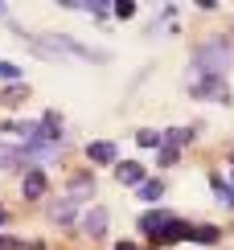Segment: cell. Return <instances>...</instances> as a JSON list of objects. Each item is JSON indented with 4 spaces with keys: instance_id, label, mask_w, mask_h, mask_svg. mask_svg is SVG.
Segmentation results:
<instances>
[{
    "instance_id": "9c48e42d",
    "label": "cell",
    "mask_w": 234,
    "mask_h": 250,
    "mask_svg": "<svg viewBox=\"0 0 234 250\" xmlns=\"http://www.w3.org/2000/svg\"><path fill=\"white\" fill-rule=\"evenodd\" d=\"M136 197H140V201H148V205L161 201V197H164V181H156V176H144V181L136 185Z\"/></svg>"
},
{
    "instance_id": "8992f818",
    "label": "cell",
    "mask_w": 234,
    "mask_h": 250,
    "mask_svg": "<svg viewBox=\"0 0 234 250\" xmlns=\"http://www.w3.org/2000/svg\"><path fill=\"white\" fill-rule=\"evenodd\" d=\"M87 156L94 164H119V148H115L111 140H94V144H87Z\"/></svg>"
},
{
    "instance_id": "7c38bea8",
    "label": "cell",
    "mask_w": 234,
    "mask_h": 250,
    "mask_svg": "<svg viewBox=\"0 0 234 250\" xmlns=\"http://www.w3.org/2000/svg\"><path fill=\"white\" fill-rule=\"evenodd\" d=\"M25 164V148H8V144H0V168L4 172H13Z\"/></svg>"
},
{
    "instance_id": "ac0fdd59",
    "label": "cell",
    "mask_w": 234,
    "mask_h": 250,
    "mask_svg": "<svg viewBox=\"0 0 234 250\" xmlns=\"http://www.w3.org/2000/svg\"><path fill=\"white\" fill-rule=\"evenodd\" d=\"M173 164H177V148L164 144V148H161V168H173Z\"/></svg>"
},
{
    "instance_id": "3957f363",
    "label": "cell",
    "mask_w": 234,
    "mask_h": 250,
    "mask_svg": "<svg viewBox=\"0 0 234 250\" xmlns=\"http://www.w3.org/2000/svg\"><path fill=\"white\" fill-rule=\"evenodd\" d=\"M46 213H49V222L66 226V230H74V222H78V205H74L70 197H62V201H49V205H46Z\"/></svg>"
},
{
    "instance_id": "4fadbf2b",
    "label": "cell",
    "mask_w": 234,
    "mask_h": 250,
    "mask_svg": "<svg viewBox=\"0 0 234 250\" xmlns=\"http://www.w3.org/2000/svg\"><path fill=\"white\" fill-rule=\"evenodd\" d=\"M222 238L218 226H189V242H201V246H214Z\"/></svg>"
},
{
    "instance_id": "d6986e66",
    "label": "cell",
    "mask_w": 234,
    "mask_h": 250,
    "mask_svg": "<svg viewBox=\"0 0 234 250\" xmlns=\"http://www.w3.org/2000/svg\"><path fill=\"white\" fill-rule=\"evenodd\" d=\"M115 17H123V21H127V17H136V4H132V0H123V4H115Z\"/></svg>"
},
{
    "instance_id": "ffe728a7",
    "label": "cell",
    "mask_w": 234,
    "mask_h": 250,
    "mask_svg": "<svg viewBox=\"0 0 234 250\" xmlns=\"http://www.w3.org/2000/svg\"><path fill=\"white\" fill-rule=\"evenodd\" d=\"M0 250H17V242H13V238H4V234H0Z\"/></svg>"
},
{
    "instance_id": "7a4b0ae2",
    "label": "cell",
    "mask_w": 234,
    "mask_h": 250,
    "mask_svg": "<svg viewBox=\"0 0 234 250\" xmlns=\"http://www.w3.org/2000/svg\"><path fill=\"white\" fill-rule=\"evenodd\" d=\"M193 99H214V103H230V86L222 74H197L193 78Z\"/></svg>"
},
{
    "instance_id": "5b68a950",
    "label": "cell",
    "mask_w": 234,
    "mask_h": 250,
    "mask_svg": "<svg viewBox=\"0 0 234 250\" xmlns=\"http://www.w3.org/2000/svg\"><path fill=\"white\" fill-rule=\"evenodd\" d=\"M21 193H25L29 201H41V197L49 193V181H46V172H41V168H29V172H25V181H21Z\"/></svg>"
},
{
    "instance_id": "2e32d148",
    "label": "cell",
    "mask_w": 234,
    "mask_h": 250,
    "mask_svg": "<svg viewBox=\"0 0 234 250\" xmlns=\"http://www.w3.org/2000/svg\"><path fill=\"white\" fill-rule=\"evenodd\" d=\"M0 82H21V66L17 62H0Z\"/></svg>"
},
{
    "instance_id": "e0dca14e",
    "label": "cell",
    "mask_w": 234,
    "mask_h": 250,
    "mask_svg": "<svg viewBox=\"0 0 234 250\" xmlns=\"http://www.w3.org/2000/svg\"><path fill=\"white\" fill-rule=\"evenodd\" d=\"M189 135H193V131H185V127H173V131H164L161 140H168V144H173V148H177V144H185Z\"/></svg>"
},
{
    "instance_id": "603a6c76",
    "label": "cell",
    "mask_w": 234,
    "mask_h": 250,
    "mask_svg": "<svg viewBox=\"0 0 234 250\" xmlns=\"http://www.w3.org/2000/svg\"><path fill=\"white\" fill-rule=\"evenodd\" d=\"M4 13H8V8H0V17H4Z\"/></svg>"
},
{
    "instance_id": "6da1fadb",
    "label": "cell",
    "mask_w": 234,
    "mask_h": 250,
    "mask_svg": "<svg viewBox=\"0 0 234 250\" xmlns=\"http://www.w3.org/2000/svg\"><path fill=\"white\" fill-rule=\"evenodd\" d=\"M230 66H234L230 41H206V45L193 54V70H197V74H222V78H226Z\"/></svg>"
},
{
    "instance_id": "7402d4cb",
    "label": "cell",
    "mask_w": 234,
    "mask_h": 250,
    "mask_svg": "<svg viewBox=\"0 0 234 250\" xmlns=\"http://www.w3.org/2000/svg\"><path fill=\"white\" fill-rule=\"evenodd\" d=\"M115 250H136V246H132V242H119V246H115Z\"/></svg>"
},
{
    "instance_id": "ba28073f",
    "label": "cell",
    "mask_w": 234,
    "mask_h": 250,
    "mask_svg": "<svg viewBox=\"0 0 234 250\" xmlns=\"http://www.w3.org/2000/svg\"><path fill=\"white\" fill-rule=\"evenodd\" d=\"M87 197H94V176H91V172L70 176V201L78 205V201H87Z\"/></svg>"
},
{
    "instance_id": "9a60e30c",
    "label": "cell",
    "mask_w": 234,
    "mask_h": 250,
    "mask_svg": "<svg viewBox=\"0 0 234 250\" xmlns=\"http://www.w3.org/2000/svg\"><path fill=\"white\" fill-rule=\"evenodd\" d=\"M136 144H140V148H156V144H161V131L140 127V131H136Z\"/></svg>"
},
{
    "instance_id": "8fae6325",
    "label": "cell",
    "mask_w": 234,
    "mask_h": 250,
    "mask_svg": "<svg viewBox=\"0 0 234 250\" xmlns=\"http://www.w3.org/2000/svg\"><path fill=\"white\" fill-rule=\"evenodd\" d=\"M185 238H189V226H185V222H177V217H173V222H168L164 230L156 234V242H164V246H168V242H185Z\"/></svg>"
},
{
    "instance_id": "277c9868",
    "label": "cell",
    "mask_w": 234,
    "mask_h": 250,
    "mask_svg": "<svg viewBox=\"0 0 234 250\" xmlns=\"http://www.w3.org/2000/svg\"><path fill=\"white\" fill-rule=\"evenodd\" d=\"M107 226H111L107 205H91V209H87V217H82V230H87L91 238H103V234H107Z\"/></svg>"
},
{
    "instance_id": "44dd1931",
    "label": "cell",
    "mask_w": 234,
    "mask_h": 250,
    "mask_svg": "<svg viewBox=\"0 0 234 250\" xmlns=\"http://www.w3.org/2000/svg\"><path fill=\"white\" fill-rule=\"evenodd\" d=\"M8 222V209H4V205H0V226H4Z\"/></svg>"
},
{
    "instance_id": "52a82bcc",
    "label": "cell",
    "mask_w": 234,
    "mask_h": 250,
    "mask_svg": "<svg viewBox=\"0 0 234 250\" xmlns=\"http://www.w3.org/2000/svg\"><path fill=\"white\" fill-rule=\"evenodd\" d=\"M115 181L119 185H140L144 181V164L140 160H119L115 164Z\"/></svg>"
},
{
    "instance_id": "30bf717a",
    "label": "cell",
    "mask_w": 234,
    "mask_h": 250,
    "mask_svg": "<svg viewBox=\"0 0 234 250\" xmlns=\"http://www.w3.org/2000/svg\"><path fill=\"white\" fill-rule=\"evenodd\" d=\"M168 222H173V217H168L164 209H152V213H144V217H140V230L156 238V234H161V230H164V226H168Z\"/></svg>"
},
{
    "instance_id": "5bb4252c",
    "label": "cell",
    "mask_w": 234,
    "mask_h": 250,
    "mask_svg": "<svg viewBox=\"0 0 234 250\" xmlns=\"http://www.w3.org/2000/svg\"><path fill=\"white\" fill-rule=\"evenodd\" d=\"M25 99H29V86H21V82H13V86L0 90V103H4V107H21Z\"/></svg>"
}]
</instances>
